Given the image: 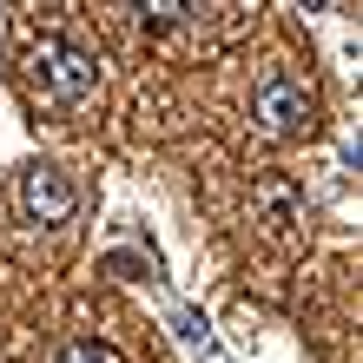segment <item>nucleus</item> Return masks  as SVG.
<instances>
[{
	"mask_svg": "<svg viewBox=\"0 0 363 363\" xmlns=\"http://www.w3.org/2000/svg\"><path fill=\"white\" fill-rule=\"evenodd\" d=\"M13 191H20V211H27L33 225H67L79 211V185L60 172V165H47V159H33Z\"/></svg>",
	"mask_w": 363,
	"mask_h": 363,
	"instance_id": "3",
	"label": "nucleus"
},
{
	"mask_svg": "<svg viewBox=\"0 0 363 363\" xmlns=\"http://www.w3.org/2000/svg\"><path fill=\"white\" fill-rule=\"evenodd\" d=\"M311 86L297 73H284V67H271L264 79H258V93H251V119H258V133H271V139H291L297 125H311Z\"/></svg>",
	"mask_w": 363,
	"mask_h": 363,
	"instance_id": "2",
	"label": "nucleus"
},
{
	"mask_svg": "<svg viewBox=\"0 0 363 363\" xmlns=\"http://www.w3.org/2000/svg\"><path fill=\"white\" fill-rule=\"evenodd\" d=\"M27 86H33L40 106H53V113H79V106L99 93V53H86L67 33H40L27 47Z\"/></svg>",
	"mask_w": 363,
	"mask_h": 363,
	"instance_id": "1",
	"label": "nucleus"
},
{
	"mask_svg": "<svg viewBox=\"0 0 363 363\" xmlns=\"http://www.w3.org/2000/svg\"><path fill=\"white\" fill-rule=\"evenodd\" d=\"M53 363H125L106 337H73V344H60V357Z\"/></svg>",
	"mask_w": 363,
	"mask_h": 363,
	"instance_id": "5",
	"label": "nucleus"
},
{
	"mask_svg": "<svg viewBox=\"0 0 363 363\" xmlns=\"http://www.w3.org/2000/svg\"><path fill=\"white\" fill-rule=\"evenodd\" d=\"M133 13H139L145 33H165V27H185L199 7H185V0H152V7H133Z\"/></svg>",
	"mask_w": 363,
	"mask_h": 363,
	"instance_id": "4",
	"label": "nucleus"
}]
</instances>
